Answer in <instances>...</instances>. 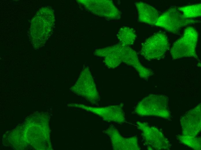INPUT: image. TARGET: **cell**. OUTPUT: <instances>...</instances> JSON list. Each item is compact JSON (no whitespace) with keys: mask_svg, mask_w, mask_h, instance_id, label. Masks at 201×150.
<instances>
[{"mask_svg":"<svg viewBox=\"0 0 201 150\" xmlns=\"http://www.w3.org/2000/svg\"><path fill=\"white\" fill-rule=\"evenodd\" d=\"M177 9L186 18H192L200 17L201 15L200 3L181 7Z\"/></svg>","mask_w":201,"mask_h":150,"instance_id":"8","label":"cell"},{"mask_svg":"<svg viewBox=\"0 0 201 150\" xmlns=\"http://www.w3.org/2000/svg\"><path fill=\"white\" fill-rule=\"evenodd\" d=\"M117 36L120 44L128 46L133 44L137 38L134 30L127 27H124L120 29Z\"/></svg>","mask_w":201,"mask_h":150,"instance_id":"7","label":"cell"},{"mask_svg":"<svg viewBox=\"0 0 201 150\" xmlns=\"http://www.w3.org/2000/svg\"><path fill=\"white\" fill-rule=\"evenodd\" d=\"M140 22L151 25L155 24L160 16L158 11L149 4L141 1L135 3Z\"/></svg>","mask_w":201,"mask_h":150,"instance_id":"6","label":"cell"},{"mask_svg":"<svg viewBox=\"0 0 201 150\" xmlns=\"http://www.w3.org/2000/svg\"><path fill=\"white\" fill-rule=\"evenodd\" d=\"M198 33L193 27H187L182 37L173 43L170 50L174 59L183 57H193L200 60L196 49Z\"/></svg>","mask_w":201,"mask_h":150,"instance_id":"2","label":"cell"},{"mask_svg":"<svg viewBox=\"0 0 201 150\" xmlns=\"http://www.w3.org/2000/svg\"><path fill=\"white\" fill-rule=\"evenodd\" d=\"M109 135L113 149L119 150L139 149L137 140L135 136L124 138L118 130L112 126L109 130Z\"/></svg>","mask_w":201,"mask_h":150,"instance_id":"5","label":"cell"},{"mask_svg":"<svg viewBox=\"0 0 201 150\" xmlns=\"http://www.w3.org/2000/svg\"><path fill=\"white\" fill-rule=\"evenodd\" d=\"M169 47L166 34L159 32L148 38L142 43L140 53L147 60H160L164 58Z\"/></svg>","mask_w":201,"mask_h":150,"instance_id":"3","label":"cell"},{"mask_svg":"<svg viewBox=\"0 0 201 150\" xmlns=\"http://www.w3.org/2000/svg\"><path fill=\"white\" fill-rule=\"evenodd\" d=\"M102 50L101 55L105 56L106 63L110 68H115L124 63L134 67L144 80H148L153 74L151 70L142 65L136 52L129 46L117 44Z\"/></svg>","mask_w":201,"mask_h":150,"instance_id":"1","label":"cell"},{"mask_svg":"<svg viewBox=\"0 0 201 150\" xmlns=\"http://www.w3.org/2000/svg\"><path fill=\"white\" fill-rule=\"evenodd\" d=\"M199 22L197 20L185 18L177 8L174 7L168 9L160 16L155 25L169 32L178 34L183 27Z\"/></svg>","mask_w":201,"mask_h":150,"instance_id":"4","label":"cell"}]
</instances>
